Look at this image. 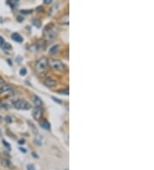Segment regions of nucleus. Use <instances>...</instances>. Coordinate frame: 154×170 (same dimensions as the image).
Listing matches in <instances>:
<instances>
[{"instance_id": "nucleus-4", "label": "nucleus", "mask_w": 154, "mask_h": 170, "mask_svg": "<svg viewBox=\"0 0 154 170\" xmlns=\"http://www.w3.org/2000/svg\"><path fill=\"white\" fill-rule=\"evenodd\" d=\"M12 104L14 108L19 109V110H29L31 108V105L29 104V102H27L25 100H22V99L13 100Z\"/></svg>"}, {"instance_id": "nucleus-31", "label": "nucleus", "mask_w": 154, "mask_h": 170, "mask_svg": "<svg viewBox=\"0 0 154 170\" xmlns=\"http://www.w3.org/2000/svg\"><path fill=\"white\" fill-rule=\"evenodd\" d=\"M31 12V11H25V10H22V11H21V13H26V14H27V13H30Z\"/></svg>"}, {"instance_id": "nucleus-27", "label": "nucleus", "mask_w": 154, "mask_h": 170, "mask_svg": "<svg viewBox=\"0 0 154 170\" xmlns=\"http://www.w3.org/2000/svg\"><path fill=\"white\" fill-rule=\"evenodd\" d=\"M17 20L19 21V22H22V21H23V17H22V16L21 17V15H19V16L17 17Z\"/></svg>"}, {"instance_id": "nucleus-16", "label": "nucleus", "mask_w": 154, "mask_h": 170, "mask_svg": "<svg viewBox=\"0 0 154 170\" xmlns=\"http://www.w3.org/2000/svg\"><path fill=\"white\" fill-rule=\"evenodd\" d=\"M27 124H28V125H30V127H31V129L33 130V131L34 132V134H37L38 131H37V129H36V128L34 127V125H33V123L31 122V121H27Z\"/></svg>"}, {"instance_id": "nucleus-12", "label": "nucleus", "mask_w": 154, "mask_h": 170, "mask_svg": "<svg viewBox=\"0 0 154 170\" xmlns=\"http://www.w3.org/2000/svg\"><path fill=\"white\" fill-rule=\"evenodd\" d=\"M19 0H8V4L10 5L11 8H14L17 5V3Z\"/></svg>"}, {"instance_id": "nucleus-6", "label": "nucleus", "mask_w": 154, "mask_h": 170, "mask_svg": "<svg viewBox=\"0 0 154 170\" xmlns=\"http://www.w3.org/2000/svg\"><path fill=\"white\" fill-rule=\"evenodd\" d=\"M32 114L34 120H40L42 117V109H41V108H36L35 107V108L33 110Z\"/></svg>"}, {"instance_id": "nucleus-25", "label": "nucleus", "mask_w": 154, "mask_h": 170, "mask_svg": "<svg viewBox=\"0 0 154 170\" xmlns=\"http://www.w3.org/2000/svg\"><path fill=\"white\" fill-rule=\"evenodd\" d=\"M5 119H6V122H9V123H10V122H11V121H12V120H11V118H10V117H9V116H7V117L5 118Z\"/></svg>"}, {"instance_id": "nucleus-32", "label": "nucleus", "mask_w": 154, "mask_h": 170, "mask_svg": "<svg viewBox=\"0 0 154 170\" xmlns=\"http://www.w3.org/2000/svg\"><path fill=\"white\" fill-rule=\"evenodd\" d=\"M33 155L34 157H38V155H35V153H33Z\"/></svg>"}, {"instance_id": "nucleus-13", "label": "nucleus", "mask_w": 154, "mask_h": 170, "mask_svg": "<svg viewBox=\"0 0 154 170\" xmlns=\"http://www.w3.org/2000/svg\"><path fill=\"white\" fill-rule=\"evenodd\" d=\"M1 47L4 49V50H10V49H11V46L9 44V43H6V42H4L1 45Z\"/></svg>"}, {"instance_id": "nucleus-18", "label": "nucleus", "mask_w": 154, "mask_h": 170, "mask_svg": "<svg viewBox=\"0 0 154 170\" xmlns=\"http://www.w3.org/2000/svg\"><path fill=\"white\" fill-rule=\"evenodd\" d=\"M34 143L35 144H37L38 146H41V144H42V141L40 140L39 138H37L34 139Z\"/></svg>"}, {"instance_id": "nucleus-11", "label": "nucleus", "mask_w": 154, "mask_h": 170, "mask_svg": "<svg viewBox=\"0 0 154 170\" xmlns=\"http://www.w3.org/2000/svg\"><path fill=\"white\" fill-rule=\"evenodd\" d=\"M59 22L62 23V24H69V15L66 14V15H62V17H61V19L59 20Z\"/></svg>"}, {"instance_id": "nucleus-8", "label": "nucleus", "mask_w": 154, "mask_h": 170, "mask_svg": "<svg viewBox=\"0 0 154 170\" xmlns=\"http://www.w3.org/2000/svg\"><path fill=\"white\" fill-rule=\"evenodd\" d=\"M44 84L48 88H52V87H54V86H56L57 82H56L54 79H52V78L47 77L44 80Z\"/></svg>"}, {"instance_id": "nucleus-9", "label": "nucleus", "mask_w": 154, "mask_h": 170, "mask_svg": "<svg viewBox=\"0 0 154 170\" xmlns=\"http://www.w3.org/2000/svg\"><path fill=\"white\" fill-rule=\"evenodd\" d=\"M40 125L43 129H45V130H50L51 128V125L50 123L48 122L46 120H42L41 121H40Z\"/></svg>"}, {"instance_id": "nucleus-7", "label": "nucleus", "mask_w": 154, "mask_h": 170, "mask_svg": "<svg viewBox=\"0 0 154 170\" xmlns=\"http://www.w3.org/2000/svg\"><path fill=\"white\" fill-rule=\"evenodd\" d=\"M31 99H32V101L33 102V104L35 105L36 108H41L43 106V101L41 100V99H40L38 95H33Z\"/></svg>"}, {"instance_id": "nucleus-24", "label": "nucleus", "mask_w": 154, "mask_h": 170, "mask_svg": "<svg viewBox=\"0 0 154 170\" xmlns=\"http://www.w3.org/2000/svg\"><path fill=\"white\" fill-rule=\"evenodd\" d=\"M51 2H52V0H44V3H45V4H50Z\"/></svg>"}, {"instance_id": "nucleus-33", "label": "nucleus", "mask_w": 154, "mask_h": 170, "mask_svg": "<svg viewBox=\"0 0 154 170\" xmlns=\"http://www.w3.org/2000/svg\"><path fill=\"white\" fill-rule=\"evenodd\" d=\"M2 120H3V119H2V117H1V116H0V123L2 122Z\"/></svg>"}, {"instance_id": "nucleus-10", "label": "nucleus", "mask_w": 154, "mask_h": 170, "mask_svg": "<svg viewBox=\"0 0 154 170\" xmlns=\"http://www.w3.org/2000/svg\"><path fill=\"white\" fill-rule=\"evenodd\" d=\"M11 38H12L13 40H15V41H16V42H22L23 41V39L22 37L18 33H14V34H12V35H11Z\"/></svg>"}, {"instance_id": "nucleus-1", "label": "nucleus", "mask_w": 154, "mask_h": 170, "mask_svg": "<svg viewBox=\"0 0 154 170\" xmlns=\"http://www.w3.org/2000/svg\"><path fill=\"white\" fill-rule=\"evenodd\" d=\"M48 59L45 57H41L35 63V70L40 76H44L48 70Z\"/></svg>"}, {"instance_id": "nucleus-20", "label": "nucleus", "mask_w": 154, "mask_h": 170, "mask_svg": "<svg viewBox=\"0 0 154 170\" xmlns=\"http://www.w3.org/2000/svg\"><path fill=\"white\" fill-rule=\"evenodd\" d=\"M58 93H59V94H64V95H69V89H66L65 90H59Z\"/></svg>"}, {"instance_id": "nucleus-21", "label": "nucleus", "mask_w": 154, "mask_h": 170, "mask_svg": "<svg viewBox=\"0 0 154 170\" xmlns=\"http://www.w3.org/2000/svg\"><path fill=\"white\" fill-rule=\"evenodd\" d=\"M27 170H34V168H33V164H28L27 166Z\"/></svg>"}, {"instance_id": "nucleus-14", "label": "nucleus", "mask_w": 154, "mask_h": 170, "mask_svg": "<svg viewBox=\"0 0 154 170\" xmlns=\"http://www.w3.org/2000/svg\"><path fill=\"white\" fill-rule=\"evenodd\" d=\"M57 51H58V46L57 45L53 46L50 49V53L51 54H55V53H57Z\"/></svg>"}, {"instance_id": "nucleus-5", "label": "nucleus", "mask_w": 154, "mask_h": 170, "mask_svg": "<svg viewBox=\"0 0 154 170\" xmlns=\"http://www.w3.org/2000/svg\"><path fill=\"white\" fill-rule=\"evenodd\" d=\"M14 95V90L11 85L4 84L0 87V97H9Z\"/></svg>"}, {"instance_id": "nucleus-29", "label": "nucleus", "mask_w": 154, "mask_h": 170, "mask_svg": "<svg viewBox=\"0 0 154 170\" xmlns=\"http://www.w3.org/2000/svg\"><path fill=\"white\" fill-rule=\"evenodd\" d=\"M25 143V141L23 140H21V141H19V143H20V144H23V143Z\"/></svg>"}, {"instance_id": "nucleus-3", "label": "nucleus", "mask_w": 154, "mask_h": 170, "mask_svg": "<svg viewBox=\"0 0 154 170\" xmlns=\"http://www.w3.org/2000/svg\"><path fill=\"white\" fill-rule=\"evenodd\" d=\"M48 65L53 69L56 71L59 72H63L65 70L64 64L59 59H55V58H51L48 60Z\"/></svg>"}, {"instance_id": "nucleus-23", "label": "nucleus", "mask_w": 154, "mask_h": 170, "mask_svg": "<svg viewBox=\"0 0 154 170\" xmlns=\"http://www.w3.org/2000/svg\"><path fill=\"white\" fill-rule=\"evenodd\" d=\"M3 143H4V144L5 146H6V148H9V149H10V145L9 144V143H7L5 142L4 140H3Z\"/></svg>"}, {"instance_id": "nucleus-2", "label": "nucleus", "mask_w": 154, "mask_h": 170, "mask_svg": "<svg viewBox=\"0 0 154 170\" xmlns=\"http://www.w3.org/2000/svg\"><path fill=\"white\" fill-rule=\"evenodd\" d=\"M43 35L44 37L46 40L48 41H51V40H55L56 35H57V32L54 28L53 24H49L45 28L44 31H43Z\"/></svg>"}, {"instance_id": "nucleus-28", "label": "nucleus", "mask_w": 154, "mask_h": 170, "mask_svg": "<svg viewBox=\"0 0 154 170\" xmlns=\"http://www.w3.org/2000/svg\"><path fill=\"white\" fill-rule=\"evenodd\" d=\"M4 42V39H3L2 37H1V36H0V45H2L3 43Z\"/></svg>"}, {"instance_id": "nucleus-30", "label": "nucleus", "mask_w": 154, "mask_h": 170, "mask_svg": "<svg viewBox=\"0 0 154 170\" xmlns=\"http://www.w3.org/2000/svg\"><path fill=\"white\" fill-rule=\"evenodd\" d=\"M20 150H21V151H23L24 153H26V150H25V149H22V147H20Z\"/></svg>"}, {"instance_id": "nucleus-19", "label": "nucleus", "mask_w": 154, "mask_h": 170, "mask_svg": "<svg viewBox=\"0 0 154 170\" xmlns=\"http://www.w3.org/2000/svg\"><path fill=\"white\" fill-rule=\"evenodd\" d=\"M27 74V70H26L25 68H22L20 70V75L21 76H25Z\"/></svg>"}, {"instance_id": "nucleus-22", "label": "nucleus", "mask_w": 154, "mask_h": 170, "mask_svg": "<svg viewBox=\"0 0 154 170\" xmlns=\"http://www.w3.org/2000/svg\"><path fill=\"white\" fill-rule=\"evenodd\" d=\"M4 84V80L0 77V87H2Z\"/></svg>"}, {"instance_id": "nucleus-15", "label": "nucleus", "mask_w": 154, "mask_h": 170, "mask_svg": "<svg viewBox=\"0 0 154 170\" xmlns=\"http://www.w3.org/2000/svg\"><path fill=\"white\" fill-rule=\"evenodd\" d=\"M29 49L32 52H37L39 50V45L38 44H33L32 46H29Z\"/></svg>"}, {"instance_id": "nucleus-26", "label": "nucleus", "mask_w": 154, "mask_h": 170, "mask_svg": "<svg viewBox=\"0 0 154 170\" xmlns=\"http://www.w3.org/2000/svg\"><path fill=\"white\" fill-rule=\"evenodd\" d=\"M52 99H53V100H55V101H57V102H58V103H60V104H61V103H62V101H61V100H57V98H55V97H53V96H52Z\"/></svg>"}, {"instance_id": "nucleus-17", "label": "nucleus", "mask_w": 154, "mask_h": 170, "mask_svg": "<svg viewBox=\"0 0 154 170\" xmlns=\"http://www.w3.org/2000/svg\"><path fill=\"white\" fill-rule=\"evenodd\" d=\"M33 25L36 26L37 28H40V27H41V23H40V21L38 20V19H33Z\"/></svg>"}]
</instances>
